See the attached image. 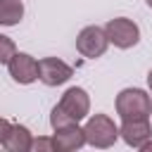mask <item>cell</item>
Segmentation results:
<instances>
[{"mask_svg":"<svg viewBox=\"0 0 152 152\" xmlns=\"http://www.w3.org/2000/svg\"><path fill=\"white\" fill-rule=\"evenodd\" d=\"M7 69H10V76L17 83H24V86H28L38 78V62L26 52H17L7 62Z\"/></svg>","mask_w":152,"mask_h":152,"instance_id":"52a82bcc","label":"cell"},{"mask_svg":"<svg viewBox=\"0 0 152 152\" xmlns=\"http://www.w3.org/2000/svg\"><path fill=\"white\" fill-rule=\"evenodd\" d=\"M2 147L10 150V152H28V150L33 147V135H31V131H28L26 126L12 124L10 133H7L5 140H2Z\"/></svg>","mask_w":152,"mask_h":152,"instance_id":"30bf717a","label":"cell"},{"mask_svg":"<svg viewBox=\"0 0 152 152\" xmlns=\"http://www.w3.org/2000/svg\"><path fill=\"white\" fill-rule=\"evenodd\" d=\"M104 33L109 38V43H114L116 48L121 50H128L133 45H138L140 40V28L133 19H126V17H116V19H109L104 24Z\"/></svg>","mask_w":152,"mask_h":152,"instance_id":"3957f363","label":"cell"},{"mask_svg":"<svg viewBox=\"0 0 152 152\" xmlns=\"http://www.w3.org/2000/svg\"><path fill=\"white\" fill-rule=\"evenodd\" d=\"M83 133H86V142L93 145V147H112L119 138V126L107 116V114H93L86 126H83Z\"/></svg>","mask_w":152,"mask_h":152,"instance_id":"7a4b0ae2","label":"cell"},{"mask_svg":"<svg viewBox=\"0 0 152 152\" xmlns=\"http://www.w3.org/2000/svg\"><path fill=\"white\" fill-rule=\"evenodd\" d=\"M140 150H142V152H150V150H152V140H145V142L140 145Z\"/></svg>","mask_w":152,"mask_h":152,"instance_id":"2e32d148","label":"cell"},{"mask_svg":"<svg viewBox=\"0 0 152 152\" xmlns=\"http://www.w3.org/2000/svg\"><path fill=\"white\" fill-rule=\"evenodd\" d=\"M107 45H109V38H107L104 28H100V26H86L76 36V50L88 59H95V57L104 55Z\"/></svg>","mask_w":152,"mask_h":152,"instance_id":"277c9868","label":"cell"},{"mask_svg":"<svg viewBox=\"0 0 152 152\" xmlns=\"http://www.w3.org/2000/svg\"><path fill=\"white\" fill-rule=\"evenodd\" d=\"M10 128H12V124H10L7 119H2V116H0V145H2V140H5V135L10 133Z\"/></svg>","mask_w":152,"mask_h":152,"instance_id":"9a60e30c","label":"cell"},{"mask_svg":"<svg viewBox=\"0 0 152 152\" xmlns=\"http://www.w3.org/2000/svg\"><path fill=\"white\" fill-rule=\"evenodd\" d=\"M17 55V45L10 36H2L0 33V64H7L12 57Z\"/></svg>","mask_w":152,"mask_h":152,"instance_id":"4fadbf2b","label":"cell"},{"mask_svg":"<svg viewBox=\"0 0 152 152\" xmlns=\"http://www.w3.org/2000/svg\"><path fill=\"white\" fill-rule=\"evenodd\" d=\"M69 124H78V121H74L59 104H55L52 112H50V126H52V131L55 128H62V126H69Z\"/></svg>","mask_w":152,"mask_h":152,"instance_id":"7c38bea8","label":"cell"},{"mask_svg":"<svg viewBox=\"0 0 152 152\" xmlns=\"http://www.w3.org/2000/svg\"><path fill=\"white\" fill-rule=\"evenodd\" d=\"M71 76H74V69L66 62H62L57 57H43V59H38V78L45 86H50V88L62 86Z\"/></svg>","mask_w":152,"mask_h":152,"instance_id":"5b68a950","label":"cell"},{"mask_svg":"<svg viewBox=\"0 0 152 152\" xmlns=\"http://www.w3.org/2000/svg\"><path fill=\"white\" fill-rule=\"evenodd\" d=\"M150 135H152L150 119H131V121H124L119 128V138H124L126 145L138 147V150L145 140H150Z\"/></svg>","mask_w":152,"mask_h":152,"instance_id":"ba28073f","label":"cell"},{"mask_svg":"<svg viewBox=\"0 0 152 152\" xmlns=\"http://www.w3.org/2000/svg\"><path fill=\"white\" fill-rule=\"evenodd\" d=\"M147 86H150V90H152V69H150V74H147Z\"/></svg>","mask_w":152,"mask_h":152,"instance_id":"e0dca14e","label":"cell"},{"mask_svg":"<svg viewBox=\"0 0 152 152\" xmlns=\"http://www.w3.org/2000/svg\"><path fill=\"white\" fill-rule=\"evenodd\" d=\"M31 150H45V152H55V140L52 138H38L33 140V147Z\"/></svg>","mask_w":152,"mask_h":152,"instance_id":"5bb4252c","label":"cell"},{"mask_svg":"<svg viewBox=\"0 0 152 152\" xmlns=\"http://www.w3.org/2000/svg\"><path fill=\"white\" fill-rule=\"evenodd\" d=\"M145 2H147V7H152V0H145Z\"/></svg>","mask_w":152,"mask_h":152,"instance_id":"ac0fdd59","label":"cell"},{"mask_svg":"<svg viewBox=\"0 0 152 152\" xmlns=\"http://www.w3.org/2000/svg\"><path fill=\"white\" fill-rule=\"evenodd\" d=\"M52 140H55V150L71 152V150H78L86 145V133H83V128H78V124H69V126L55 128Z\"/></svg>","mask_w":152,"mask_h":152,"instance_id":"9c48e42d","label":"cell"},{"mask_svg":"<svg viewBox=\"0 0 152 152\" xmlns=\"http://www.w3.org/2000/svg\"><path fill=\"white\" fill-rule=\"evenodd\" d=\"M114 104H116V114L121 116V121L150 119V114H152V97L140 88H124L116 95Z\"/></svg>","mask_w":152,"mask_h":152,"instance_id":"6da1fadb","label":"cell"},{"mask_svg":"<svg viewBox=\"0 0 152 152\" xmlns=\"http://www.w3.org/2000/svg\"><path fill=\"white\" fill-rule=\"evenodd\" d=\"M57 104H59L74 121L86 119L88 112H90V97H88V93H86L83 88H69Z\"/></svg>","mask_w":152,"mask_h":152,"instance_id":"8992f818","label":"cell"},{"mask_svg":"<svg viewBox=\"0 0 152 152\" xmlns=\"http://www.w3.org/2000/svg\"><path fill=\"white\" fill-rule=\"evenodd\" d=\"M24 17L21 0H0V26H14Z\"/></svg>","mask_w":152,"mask_h":152,"instance_id":"8fae6325","label":"cell"}]
</instances>
